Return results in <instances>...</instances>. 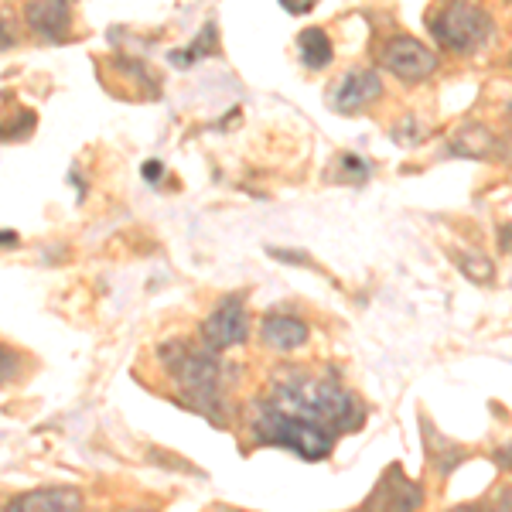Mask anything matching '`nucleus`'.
Listing matches in <instances>:
<instances>
[{
  "mask_svg": "<svg viewBox=\"0 0 512 512\" xmlns=\"http://www.w3.org/2000/svg\"><path fill=\"white\" fill-rule=\"evenodd\" d=\"M144 175H147V178H158V175H161V164H147Z\"/></svg>",
  "mask_w": 512,
  "mask_h": 512,
  "instance_id": "nucleus-25",
  "label": "nucleus"
},
{
  "mask_svg": "<svg viewBox=\"0 0 512 512\" xmlns=\"http://www.w3.org/2000/svg\"><path fill=\"white\" fill-rule=\"evenodd\" d=\"M465 458H468V451L461 448V444H451L448 437L437 434V454H431V465L437 468V475L448 478V475H451L454 468H458Z\"/></svg>",
  "mask_w": 512,
  "mask_h": 512,
  "instance_id": "nucleus-14",
  "label": "nucleus"
},
{
  "mask_svg": "<svg viewBox=\"0 0 512 512\" xmlns=\"http://www.w3.org/2000/svg\"><path fill=\"white\" fill-rule=\"evenodd\" d=\"M332 178L342 181V185H362V181H369V164L359 154H338Z\"/></svg>",
  "mask_w": 512,
  "mask_h": 512,
  "instance_id": "nucleus-15",
  "label": "nucleus"
},
{
  "mask_svg": "<svg viewBox=\"0 0 512 512\" xmlns=\"http://www.w3.org/2000/svg\"><path fill=\"white\" fill-rule=\"evenodd\" d=\"M366 424V407L335 376H311L284 369L256 396L250 434L256 444L287 448L304 461H325L338 434H352Z\"/></svg>",
  "mask_w": 512,
  "mask_h": 512,
  "instance_id": "nucleus-1",
  "label": "nucleus"
},
{
  "mask_svg": "<svg viewBox=\"0 0 512 512\" xmlns=\"http://www.w3.org/2000/svg\"><path fill=\"white\" fill-rule=\"evenodd\" d=\"M164 373L175 383L185 407L198 410L216 424H226V386L233 369L222 362V352L195 342H164L161 345Z\"/></svg>",
  "mask_w": 512,
  "mask_h": 512,
  "instance_id": "nucleus-2",
  "label": "nucleus"
},
{
  "mask_svg": "<svg viewBox=\"0 0 512 512\" xmlns=\"http://www.w3.org/2000/svg\"><path fill=\"white\" fill-rule=\"evenodd\" d=\"M250 338V308L239 294L222 297L216 308L209 311V318L202 321V342L216 352L236 349Z\"/></svg>",
  "mask_w": 512,
  "mask_h": 512,
  "instance_id": "nucleus-4",
  "label": "nucleus"
},
{
  "mask_svg": "<svg viewBox=\"0 0 512 512\" xmlns=\"http://www.w3.org/2000/svg\"><path fill=\"white\" fill-rule=\"evenodd\" d=\"M14 28L11 21H7V14H0V52H7V48H14Z\"/></svg>",
  "mask_w": 512,
  "mask_h": 512,
  "instance_id": "nucleus-18",
  "label": "nucleus"
},
{
  "mask_svg": "<svg viewBox=\"0 0 512 512\" xmlns=\"http://www.w3.org/2000/svg\"><path fill=\"white\" fill-rule=\"evenodd\" d=\"M379 62H383V69L396 76L400 82H410V86H417V82L431 79L437 72V52L424 45V41L410 38V35H396L383 45V52H379Z\"/></svg>",
  "mask_w": 512,
  "mask_h": 512,
  "instance_id": "nucleus-5",
  "label": "nucleus"
},
{
  "mask_svg": "<svg viewBox=\"0 0 512 512\" xmlns=\"http://www.w3.org/2000/svg\"><path fill=\"white\" fill-rule=\"evenodd\" d=\"M21 239H18V233H11V229H4V233H0V246H18Z\"/></svg>",
  "mask_w": 512,
  "mask_h": 512,
  "instance_id": "nucleus-23",
  "label": "nucleus"
},
{
  "mask_svg": "<svg viewBox=\"0 0 512 512\" xmlns=\"http://www.w3.org/2000/svg\"><path fill=\"white\" fill-rule=\"evenodd\" d=\"M499 509H512V485L499 495Z\"/></svg>",
  "mask_w": 512,
  "mask_h": 512,
  "instance_id": "nucleus-24",
  "label": "nucleus"
},
{
  "mask_svg": "<svg viewBox=\"0 0 512 512\" xmlns=\"http://www.w3.org/2000/svg\"><path fill=\"white\" fill-rule=\"evenodd\" d=\"M212 38H216V24H205V31H202V35H198L195 38V48H192V52H188V55H175V62H185V59H202V55H209L212 52V45H209V41Z\"/></svg>",
  "mask_w": 512,
  "mask_h": 512,
  "instance_id": "nucleus-17",
  "label": "nucleus"
},
{
  "mask_svg": "<svg viewBox=\"0 0 512 512\" xmlns=\"http://www.w3.org/2000/svg\"><path fill=\"white\" fill-rule=\"evenodd\" d=\"M492 461L499 465V472H512V441L502 444V448L492 454Z\"/></svg>",
  "mask_w": 512,
  "mask_h": 512,
  "instance_id": "nucleus-20",
  "label": "nucleus"
},
{
  "mask_svg": "<svg viewBox=\"0 0 512 512\" xmlns=\"http://www.w3.org/2000/svg\"><path fill=\"white\" fill-rule=\"evenodd\" d=\"M270 256H274V260H287L291 267H301V263H308V256L297 253V250H274V246H270Z\"/></svg>",
  "mask_w": 512,
  "mask_h": 512,
  "instance_id": "nucleus-19",
  "label": "nucleus"
},
{
  "mask_svg": "<svg viewBox=\"0 0 512 512\" xmlns=\"http://www.w3.org/2000/svg\"><path fill=\"white\" fill-rule=\"evenodd\" d=\"M297 52H301V62L315 72L325 69V65H332V59H335L332 38H328V31H321V28H304L301 35H297Z\"/></svg>",
  "mask_w": 512,
  "mask_h": 512,
  "instance_id": "nucleus-10",
  "label": "nucleus"
},
{
  "mask_svg": "<svg viewBox=\"0 0 512 512\" xmlns=\"http://www.w3.org/2000/svg\"><path fill=\"white\" fill-rule=\"evenodd\" d=\"M332 110L342 117H355V113L369 110L376 99H383V76L376 69H349L338 86L332 89Z\"/></svg>",
  "mask_w": 512,
  "mask_h": 512,
  "instance_id": "nucleus-6",
  "label": "nucleus"
},
{
  "mask_svg": "<svg viewBox=\"0 0 512 512\" xmlns=\"http://www.w3.org/2000/svg\"><path fill=\"white\" fill-rule=\"evenodd\" d=\"M86 506V499H82V492L76 489H35V492H21L14 495L11 502H7V509L11 512H48V509H59V512H72V509H82Z\"/></svg>",
  "mask_w": 512,
  "mask_h": 512,
  "instance_id": "nucleus-9",
  "label": "nucleus"
},
{
  "mask_svg": "<svg viewBox=\"0 0 512 512\" xmlns=\"http://www.w3.org/2000/svg\"><path fill=\"white\" fill-rule=\"evenodd\" d=\"M454 263H458V270L472 280V284H492V280H495V267H492V260L485 253L454 250Z\"/></svg>",
  "mask_w": 512,
  "mask_h": 512,
  "instance_id": "nucleus-12",
  "label": "nucleus"
},
{
  "mask_svg": "<svg viewBox=\"0 0 512 512\" xmlns=\"http://www.w3.org/2000/svg\"><path fill=\"white\" fill-rule=\"evenodd\" d=\"M499 233H502V239H499L502 250H512V222H506V226H502Z\"/></svg>",
  "mask_w": 512,
  "mask_h": 512,
  "instance_id": "nucleus-22",
  "label": "nucleus"
},
{
  "mask_svg": "<svg viewBox=\"0 0 512 512\" xmlns=\"http://www.w3.org/2000/svg\"><path fill=\"white\" fill-rule=\"evenodd\" d=\"M38 117L31 110H24V106H18V110L11 113V117H0V140H7V144H14V140H24L31 137V130H35Z\"/></svg>",
  "mask_w": 512,
  "mask_h": 512,
  "instance_id": "nucleus-13",
  "label": "nucleus"
},
{
  "mask_svg": "<svg viewBox=\"0 0 512 512\" xmlns=\"http://www.w3.org/2000/svg\"><path fill=\"white\" fill-rule=\"evenodd\" d=\"M509 65H512V55H509Z\"/></svg>",
  "mask_w": 512,
  "mask_h": 512,
  "instance_id": "nucleus-26",
  "label": "nucleus"
},
{
  "mask_svg": "<svg viewBox=\"0 0 512 512\" xmlns=\"http://www.w3.org/2000/svg\"><path fill=\"white\" fill-rule=\"evenodd\" d=\"M24 373V359L21 352H14L11 345H0V386L14 383Z\"/></svg>",
  "mask_w": 512,
  "mask_h": 512,
  "instance_id": "nucleus-16",
  "label": "nucleus"
},
{
  "mask_svg": "<svg viewBox=\"0 0 512 512\" xmlns=\"http://www.w3.org/2000/svg\"><path fill=\"white\" fill-rule=\"evenodd\" d=\"M431 35L444 52L451 55H475L495 35L492 14L485 7L472 4V0H448L431 14Z\"/></svg>",
  "mask_w": 512,
  "mask_h": 512,
  "instance_id": "nucleus-3",
  "label": "nucleus"
},
{
  "mask_svg": "<svg viewBox=\"0 0 512 512\" xmlns=\"http://www.w3.org/2000/svg\"><path fill=\"white\" fill-rule=\"evenodd\" d=\"M280 4H284V7H287V11H291V14H308L311 7L318 4V0H280Z\"/></svg>",
  "mask_w": 512,
  "mask_h": 512,
  "instance_id": "nucleus-21",
  "label": "nucleus"
},
{
  "mask_svg": "<svg viewBox=\"0 0 512 512\" xmlns=\"http://www.w3.org/2000/svg\"><path fill=\"white\" fill-rule=\"evenodd\" d=\"M451 151L458 154V158H489V151H492L489 130L478 127V123H472V127H465L458 137H454Z\"/></svg>",
  "mask_w": 512,
  "mask_h": 512,
  "instance_id": "nucleus-11",
  "label": "nucleus"
},
{
  "mask_svg": "<svg viewBox=\"0 0 512 512\" xmlns=\"http://www.w3.org/2000/svg\"><path fill=\"white\" fill-rule=\"evenodd\" d=\"M24 24L41 38L62 45L72 38V7L69 0H28L24 4Z\"/></svg>",
  "mask_w": 512,
  "mask_h": 512,
  "instance_id": "nucleus-7",
  "label": "nucleus"
},
{
  "mask_svg": "<svg viewBox=\"0 0 512 512\" xmlns=\"http://www.w3.org/2000/svg\"><path fill=\"white\" fill-rule=\"evenodd\" d=\"M260 338H263V345H267L270 352H280V355H291V352H301L304 345H308V321L304 318H297V315H274L270 311L267 318H263V325H260Z\"/></svg>",
  "mask_w": 512,
  "mask_h": 512,
  "instance_id": "nucleus-8",
  "label": "nucleus"
}]
</instances>
